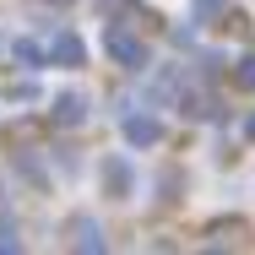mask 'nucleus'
<instances>
[{
	"label": "nucleus",
	"instance_id": "obj_1",
	"mask_svg": "<svg viewBox=\"0 0 255 255\" xmlns=\"http://www.w3.org/2000/svg\"><path fill=\"white\" fill-rule=\"evenodd\" d=\"M103 49H109L114 65H125V71H147V60H152V49H147L130 27H109V33H103Z\"/></svg>",
	"mask_w": 255,
	"mask_h": 255
},
{
	"label": "nucleus",
	"instance_id": "obj_2",
	"mask_svg": "<svg viewBox=\"0 0 255 255\" xmlns=\"http://www.w3.org/2000/svg\"><path fill=\"white\" fill-rule=\"evenodd\" d=\"M103 190L114 196V201H130L136 196V168H130V157H103Z\"/></svg>",
	"mask_w": 255,
	"mask_h": 255
},
{
	"label": "nucleus",
	"instance_id": "obj_3",
	"mask_svg": "<svg viewBox=\"0 0 255 255\" xmlns=\"http://www.w3.org/2000/svg\"><path fill=\"white\" fill-rule=\"evenodd\" d=\"M120 136H125V147H157L163 141V125H157V114H125L120 120Z\"/></svg>",
	"mask_w": 255,
	"mask_h": 255
},
{
	"label": "nucleus",
	"instance_id": "obj_4",
	"mask_svg": "<svg viewBox=\"0 0 255 255\" xmlns=\"http://www.w3.org/2000/svg\"><path fill=\"white\" fill-rule=\"evenodd\" d=\"M44 49H49V65H82V60H87V44H82L76 33H54Z\"/></svg>",
	"mask_w": 255,
	"mask_h": 255
},
{
	"label": "nucleus",
	"instance_id": "obj_5",
	"mask_svg": "<svg viewBox=\"0 0 255 255\" xmlns=\"http://www.w3.org/2000/svg\"><path fill=\"white\" fill-rule=\"evenodd\" d=\"M71 250H103V228L93 223V217H71Z\"/></svg>",
	"mask_w": 255,
	"mask_h": 255
},
{
	"label": "nucleus",
	"instance_id": "obj_6",
	"mask_svg": "<svg viewBox=\"0 0 255 255\" xmlns=\"http://www.w3.org/2000/svg\"><path fill=\"white\" fill-rule=\"evenodd\" d=\"M49 114H54V125H82V120H87V98H82V93H60Z\"/></svg>",
	"mask_w": 255,
	"mask_h": 255
},
{
	"label": "nucleus",
	"instance_id": "obj_7",
	"mask_svg": "<svg viewBox=\"0 0 255 255\" xmlns=\"http://www.w3.org/2000/svg\"><path fill=\"white\" fill-rule=\"evenodd\" d=\"M11 54H16L22 65H44V60H49V49H44V44H33V38H16V44H11Z\"/></svg>",
	"mask_w": 255,
	"mask_h": 255
},
{
	"label": "nucleus",
	"instance_id": "obj_8",
	"mask_svg": "<svg viewBox=\"0 0 255 255\" xmlns=\"http://www.w3.org/2000/svg\"><path fill=\"white\" fill-rule=\"evenodd\" d=\"M223 11H228V0H190V16L196 22H217Z\"/></svg>",
	"mask_w": 255,
	"mask_h": 255
},
{
	"label": "nucleus",
	"instance_id": "obj_9",
	"mask_svg": "<svg viewBox=\"0 0 255 255\" xmlns=\"http://www.w3.org/2000/svg\"><path fill=\"white\" fill-rule=\"evenodd\" d=\"M234 76H239V87H255V54L239 60V71H234Z\"/></svg>",
	"mask_w": 255,
	"mask_h": 255
},
{
	"label": "nucleus",
	"instance_id": "obj_10",
	"mask_svg": "<svg viewBox=\"0 0 255 255\" xmlns=\"http://www.w3.org/2000/svg\"><path fill=\"white\" fill-rule=\"evenodd\" d=\"M5 98H11V103H33V98H38V87H33V82H22V87H11Z\"/></svg>",
	"mask_w": 255,
	"mask_h": 255
}]
</instances>
